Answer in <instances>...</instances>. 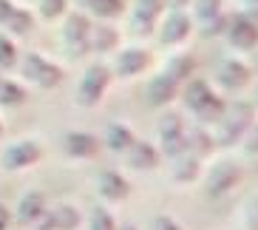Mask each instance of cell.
<instances>
[{
  "label": "cell",
  "mask_w": 258,
  "mask_h": 230,
  "mask_svg": "<svg viewBox=\"0 0 258 230\" xmlns=\"http://www.w3.org/2000/svg\"><path fill=\"white\" fill-rule=\"evenodd\" d=\"M190 31H193V20H190L184 12L173 9V12L165 17V23L159 26V40L165 43V46H179V43L187 40Z\"/></svg>",
  "instance_id": "11"
},
{
  "label": "cell",
  "mask_w": 258,
  "mask_h": 230,
  "mask_svg": "<svg viewBox=\"0 0 258 230\" xmlns=\"http://www.w3.org/2000/svg\"><path fill=\"white\" fill-rule=\"evenodd\" d=\"M88 230H116V222H114V216H111V210L102 205L94 207L91 216H88Z\"/></svg>",
  "instance_id": "30"
},
{
  "label": "cell",
  "mask_w": 258,
  "mask_h": 230,
  "mask_svg": "<svg viewBox=\"0 0 258 230\" xmlns=\"http://www.w3.org/2000/svg\"><path fill=\"white\" fill-rule=\"evenodd\" d=\"M108 83H111V71L105 69V66H88L83 74V80H80V88H77V105L80 108H94L102 97H105L108 91Z\"/></svg>",
  "instance_id": "4"
},
{
  "label": "cell",
  "mask_w": 258,
  "mask_h": 230,
  "mask_svg": "<svg viewBox=\"0 0 258 230\" xmlns=\"http://www.w3.org/2000/svg\"><path fill=\"white\" fill-rule=\"evenodd\" d=\"M91 17L85 12H71L66 17V26H62V46L66 54L71 57H83L88 54V34H91Z\"/></svg>",
  "instance_id": "5"
},
{
  "label": "cell",
  "mask_w": 258,
  "mask_h": 230,
  "mask_svg": "<svg viewBox=\"0 0 258 230\" xmlns=\"http://www.w3.org/2000/svg\"><path fill=\"white\" fill-rule=\"evenodd\" d=\"M255 105H258V85H255Z\"/></svg>",
  "instance_id": "44"
},
{
  "label": "cell",
  "mask_w": 258,
  "mask_h": 230,
  "mask_svg": "<svg viewBox=\"0 0 258 230\" xmlns=\"http://www.w3.org/2000/svg\"><path fill=\"white\" fill-rule=\"evenodd\" d=\"M3 26H6L12 34H29V31L34 29V15H31V12H26V9H15V12H12V17H9Z\"/></svg>",
  "instance_id": "28"
},
{
  "label": "cell",
  "mask_w": 258,
  "mask_h": 230,
  "mask_svg": "<svg viewBox=\"0 0 258 230\" xmlns=\"http://www.w3.org/2000/svg\"><path fill=\"white\" fill-rule=\"evenodd\" d=\"M165 71L167 77H173L176 83L182 85V83H187L190 77H193V71H196V63H193V57L190 54H173L170 60L165 63Z\"/></svg>",
  "instance_id": "24"
},
{
  "label": "cell",
  "mask_w": 258,
  "mask_h": 230,
  "mask_svg": "<svg viewBox=\"0 0 258 230\" xmlns=\"http://www.w3.org/2000/svg\"><path fill=\"white\" fill-rule=\"evenodd\" d=\"M148 66H151V54L145 51V48L131 46V48H122L119 51V57H116V63H114V71L119 77H137V74H142Z\"/></svg>",
  "instance_id": "15"
},
{
  "label": "cell",
  "mask_w": 258,
  "mask_h": 230,
  "mask_svg": "<svg viewBox=\"0 0 258 230\" xmlns=\"http://www.w3.org/2000/svg\"><path fill=\"white\" fill-rule=\"evenodd\" d=\"M213 94V88L205 83V80H196V77H190L187 83H184V91H182V100H184V105L193 111V108H199L202 102L207 100Z\"/></svg>",
  "instance_id": "26"
},
{
  "label": "cell",
  "mask_w": 258,
  "mask_h": 230,
  "mask_svg": "<svg viewBox=\"0 0 258 230\" xmlns=\"http://www.w3.org/2000/svg\"><path fill=\"white\" fill-rule=\"evenodd\" d=\"M224 37L238 51H252L258 46V23L247 15H233V17H227Z\"/></svg>",
  "instance_id": "6"
},
{
  "label": "cell",
  "mask_w": 258,
  "mask_h": 230,
  "mask_svg": "<svg viewBox=\"0 0 258 230\" xmlns=\"http://www.w3.org/2000/svg\"><path fill=\"white\" fill-rule=\"evenodd\" d=\"M119 230H137V227H134V224H122Z\"/></svg>",
  "instance_id": "43"
},
{
  "label": "cell",
  "mask_w": 258,
  "mask_h": 230,
  "mask_svg": "<svg viewBox=\"0 0 258 230\" xmlns=\"http://www.w3.org/2000/svg\"><path fill=\"white\" fill-rule=\"evenodd\" d=\"M156 134H159V142H162V151L165 156H179V153L187 151V128H184V120L182 114H176V111H167V114L159 117V123H156Z\"/></svg>",
  "instance_id": "3"
},
{
  "label": "cell",
  "mask_w": 258,
  "mask_h": 230,
  "mask_svg": "<svg viewBox=\"0 0 258 230\" xmlns=\"http://www.w3.org/2000/svg\"><path fill=\"white\" fill-rule=\"evenodd\" d=\"M40 156H43V148H40L37 139H17L6 148L3 153V168L6 170H23V168H31L37 165Z\"/></svg>",
  "instance_id": "8"
},
{
  "label": "cell",
  "mask_w": 258,
  "mask_h": 230,
  "mask_svg": "<svg viewBox=\"0 0 258 230\" xmlns=\"http://www.w3.org/2000/svg\"><path fill=\"white\" fill-rule=\"evenodd\" d=\"M252 69L258 71V51H255V57H252Z\"/></svg>",
  "instance_id": "42"
},
{
  "label": "cell",
  "mask_w": 258,
  "mask_h": 230,
  "mask_svg": "<svg viewBox=\"0 0 258 230\" xmlns=\"http://www.w3.org/2000/svg\"><path fill=\"white\" fill-rule=\"evenodd\" d=\"M151 230H182V224L176 222L173 216L162 213V216H156V219L151 222Z\"/></svg>",
  "instance_id": "35"
},
{
  "label": "cell",
  "mask_w": 258,
  "mask_h": 230,
  "mask_svg": "<svg viewBox=\"0 0 258 230\" xmlns=\"http://www.w3.org/2000/svg\"><path fill=\"white\" fill-rule=\"evenodd\" d=\"M6 224H9V210L0 205V230H6Z\"/></svg>",
  "instance_id": "40"
},
{
  "label": "cell",
  "mask_w": 258,
  "mask_h": 230,
  "mask_svg": "<svg viewBox=\"0 0 258 230\" xmlns=\"http://www.w3.org/2000/svg\"><path fill=\"white\" fill-rule=\"evenodd\" d=\"M184 139H187V153H193L196 159H202V156H210L213 148H216V142H213V134L207 128H190L187 134H184Z\"/></svg>",
  "instance_id": "22"
},
{
  "label": "cell",
  "mask_w": 258,
  "mask_h": 230,
  "mask_svg": "<svg viewBox=\"0 0 258 230\" xmlns=\"http://www.w3.org/2000/svg\"><path fill=\"white\" fill-rule=\"evenodd\" d=\"M31 224H34L37 230H54V227H51V216H48V210H46L43 216H40V219H34Z\"/></svg>",
  "instance_id": "38"
},
{
  "label": "cell",
  "mask_w": 258,
  "mask_h": 230,
  "mask_svg": "<svg viewBox=\"0 0 258 230\" xmlns=\"http://www.w3.org/2000/svg\"><path fill=\"white\" fill-rule=\"evenodd\" d=\"M46 196L40 191H29L23 193V199H20V205H17V219L20 222H34V219H40V216L46 213Z\"/></svg>",
  "instance_id": "19"
},
{
  "label": "cell",
  "mask_w": 258,
  "mask_h": 230,
  "mask_svg": "<svg viewBox=\"0 0 258 230\" xmlns=\"http://www.w3.org/2000/svg\"><path fill=\"white\" fill-rule=\"evenodd\" d=\"M116 43H119V34H116L114 26H105V23L91 26V34H88V51H114Z\"/></svg>",
  "instance_id": "20"
},
{
  "label": "cell",
  "mask_w": 258,
  "mask_h": 230,
  "mask_svg": "<svg viewBox=\"0 0 258 230\" xmlns=\"http://www.w3.org/2000/svg\"><path fill=\"white\" fill-rule=\"evenodd\" d=\"M241 219H244V227L247 230H258V196H250V199L244 202Z\"/></svg>",
  "instance_id": "32"
},
{
  "label": "cell",
  "mask_w": 258,
  "mask_h": 230,
  "mask_svg": "<svg viewBox=\"0 0 258 230\" xmlns=\"http://www.w3.org/2000/svg\"><path fill=\"white\" fill-rule=\"evenodd\" d=\"M216 80H219L224 88H230V91L244 88V85L250 83V66H244V63L235 60V57H224V60H219V66H216Z\"/></svg>",
  "instance_id": "13"
},
{
  "label": "cell",
  "mask_w": 258,
  "mask_h": 230,
  "mask_svg": "<svg viewBox=\"0 0 258 230\" xmlns=\"http://www.w3.org/2000/svg\"><path fill=\"white\" fill-rule=\"evenodd\" d=\"M145 97H148L151 105L162 108V105H167V102H173L176 97H179V83H176L173 77H167L165 71H162V74H156L151 83H148Z\"/></svg>",
  "instance_id": "16"
},
{
  "label": "cell",
  "mask_w": 258,
  "mask_h": 230,
  "mask_svg": "<svg viewBox=\"0 0 258 230\" xmlns=\"http://www.w3.org/2000/svg\"><path fill=\"white\" fill-rule=\"evenodd\" d=\"M26 100V88L20 83H15V80H0V105H20V102Z\"/></svg>",
  "instance_id": "27"
},
{
  "label": "cell",
  "mask_w": 258,
  "mask_h": 230,
  "mask_svg": "<svg viewBox=\"0 0 258 230\" xmlns=\"http://www.w3.org/2000/svg\"><path fill=\"white\" fill-rule=\"evenodd\" d=\"M162 12H165V0H137L134 15H131V29H134V34H151L159 26Z\"/></svg>",
  "instance_id": "9"
},
{
  "label": "cell",
  "mask_w": 258,
  "mask_h": 230,
  "mask_svg": "<svg viewBox=\"0 0 258 230\" xmlns=\"http://www.w3.org/2000/svg\"><path fill=\"white\" fill-rule=\"evenodd\" d=\"M238 182H241V168H238V162L224 159V162H219V165H213L210 174H207V179H205L207 196L219 199V196L233 191Z\"/></svg>",
  "instance_id": "7"
},
{
  "label": "cell",
  "mask_w": 258,
  "mask_h": 230,
  "mask_svg": "<svg viewBox=\"0 0 258 230\" xmlns=\"http://www.w3.org/2000/svg\"><path fill=\"white\" fill-rule=\"evenodd\" d=\"M99 142H105V148H111L114 153H125L134 142H137V137H134V131L128 128V125L122 123H111L105 128V137L99 139Z\"/></svg>",
  "instance_id": "18"
},
{
  "label": "cell",
  "mask_w": 258,
  "mask_h": 230,
  "mask_svg": "<svg viewBox=\"0 0 258 230\" xmlns=\"http://www.w3.org/2000/svg\"><path fill=\"white\" fill-rule=\"evenodd\" d=\"M224 108H227V102H224V100L219 97V94L213 91L210 97H207V100L202 102V105L193 108V117L199 120V125H202V128H205V125H210V123L216 125V123L221 120V114H224Z\"/></svg>",
  "instance_id": "21"
},
{
  "label": "cell",
  "mask_w": 258,
  "mask_h": 230,
  "mask_svg": "<svg viewBox=\"0 0 258 230\" xmlns=\"http://www.w3.org/2000/svg\"><path fill=\"white\" fill-rule=\"evenodd\" d=\"M244 6H247V12H244L247 17H252V15L258 17V0H244Z\"/></svg>",
  "instance_id": "39"
},
{
  "label": "cell",
  "mask_w": 258,
  "mask_h": 230,
  "mask_svg": "<svg viewBox=\"0 0 258 230\" xmlns=\"http://www.w3.org/2000/svg\"><path fill=\"white\" fill-rule=\"evenodd\" d=\"M244 148H247V153H258V123L250 125V131L244 134Z\"/></svg>",
  "instance_id": "36"
},
{
  "label": "cell",
  "mask_w": 258,
  "mask_h": 230,
  "mask_svg": "<svg viewBox=\"0 0 258 230\" xmlns=\"http://www.w3.org/2000/svg\"><path fill=\"white\" fill-rule=\"evenodd\" d=\"M80 6L94 17H102V20H111V17H119L125 12V0H77Z\"/></svg>",
  "instance_id": "23"
},
{
  "label": "cell",
  "mask_w": 258,
  "mask_h": 230,
  "mask_svg": "<svg viewBox=\"0 0 258 230\" xmlns=\"http://www.w3.org/2000/svg\"><path fill=\"white\" fill-rule=\"evenodd\" d=\"M66 12V0H40V17L54 20Z\"/></svg>",
  "instance_id": "33"
},
{
  "label": "cell",
  "mask_w": 258,
  "mask_h": 230,
  "mask_svg": "<svg viewBox=\"0 0 258 230\" xmlns=\"http://www.w3.org/2000/svg\"><path fill=\"white\" fill-rule=\"evenodd\" d=\"M167 3H170L173 9H179V12H182V6H187V0H167Z\"/></svg>",
  "instance_id": "41"
},
{
  "label": "cell",
  "mask_w": 258,
  "mask_h": 230,
  "mask_svg": "<svg viewBox=\"0 0 258 230\" xmlns=\"http://www.w3.org/2000/svg\"><path fill=\"white\" fill-rule=\"evenodd\" d=\"M99 148H102V142L88 131H69L62 137V151L69 153L71 159H91L99 153Z\"/></svg>",
  "instance_id": "10"
},
{
  "label": "cell",
  "mask_w": 258,
  "mask_h": 230,
  "mask_svg": "<svg viewBox=\"0 0 258 230\" xmlns=\"http://www.w3.org/2000/svg\"><path fill=\"white\" fill-rule=\"evenodd\" d=\"M97 193L105 202H122V199H128L131 185H128V179L122 177L119 170L105 168V170H99L97 174Z\"/></svg>",
  "instance_id": "12"
},
{
  "label": "cell",
  "mask_w": 258,
  "mask_h": 230,
  "mask_svg": "<svg viewBox=\"0 0 258 230\" xmlns=\"http://www.w3.org/2000/svg\"><path fill=\"white\" fill-rule=\"evenodd\" d=\"M159 159H162L159 148L153 145V142H145V139H137V142L125 151V162H128V168H134V170L159 168Z\"/></svg>",
  "instance_id": "14"
},
{
  "label": "cell",
  "mask_w": 258,
  "mask_h": 230,
  "mask_svg": "<svg viewBox=\"0 0 258 230\" xmlns=\"http://www.w3.org/2000/svg\"><path fill=\"white\" fill-rule=\"evenodd\" d=\"M199 170H202V159H196L193 153H179V156H173L170 159V179L179 185H187L193 182V179L199 177Z\"/></svg>",
  "instance_id": "17"
},
{
  "label": "cell",
  "mask_w": 258,
  "mask_h": 230,
  "mask_svg": "<svg viewBox=\"0 0 258 230\" xmlns=\"http://www.w3.org/2000/svg\"><path fill=\"white\" fill-rule=\"evenodd\" d=\"M17 66V48L15 43L6 37V34H0V69H15Z\"/></svg>",
  "instance_id": "31"
},
{
  "label": "cell",
  "mask_w": 258,
  "mask_h": 230,
  "mask_svg": "<svg viewBox=\"0 0 258 230\" xmlns=\"http://www.w3.org/2000/svg\"><path fill=\"white\" fill-rule=\"evenodd\" d=\"M255 123V105L252 102H233V105L224 108L221 120L216 123V134H213V142L216 145H235L241 142L244 134L250 131V125Z\"/></svg>",
  "instance_id": "1"
},
{
  "label": "cell",
  "mask_w": 258,
  "mask_h": 230,
  "mask_svg": "<svg viewBox=\"0 0 258 230\" xmlns=\"http://www.w3.org/2000/svg\"><path fill=\"white\" fill-rule=\"evenodd\" d=\"M0 137H3V125H0Z\"/></svg>",
  "instance_id": "45"
},
{
  "label": "cell",
  "mask_w": 258,
  "mask_h": 230,
  "mask_svg": "<svg viewBox=\"0 0 258 230\" xmlns=\"http://www.w3.org/2000/svg\"><path fill=\"white\" fill-rule=\"evenodd\" d=\"M221 3H224V0H193V15H196L199 23L205 26V23H210L213 17L224 15V12H221Z\"/></svg>",
  "instance_id": "29"
},
{
  "label": "cell",
  "mask_w": 258,
  "mask_h": 230,
  "mask_svg": "<svg viewBox=\"0 0 258 230\" xmlns=\"http://www.w3.org/2000/svg\"><path fill=\"white\" fill-rule=\"evenodd\" d=\"M20 71H23V77L31 85H37V88H57L60 80H62L60 66L46 60V57L37 54V51H29L23 60H20Z\"/></svg>",
  "instance_id": "2"
},
{
  "label": "cell",
  "mask_w": 258,
  "mask_h": 230,
  "mask_svg": "<svg viewBox=\"0 0 258 230\" xmlns=\"http://www.w3.org/2000/svg\"><path fill=\"white\" fill-rule=\"evenodd\" d=\"M12 12H15V3H12V0H0V26L12 17Z\"/></svg>",
  "instance_id": "37"
},
{
  "label": "cell",
  "mask_w": 258,
  "mask_h": 230,
  "mask_svg": "<svg viewBox=\"0 0 258 230\" xmlns=\"http://www.w3.org/2000/svg\"><path fill=\"white\" fill-rule=\"evenodd\" d=\"M224 26H227V15H219V17H213L210 23L202 26V34H205V37H216V34H224Z\"/></svg>",
  "instance_id": "34"
},
{
  "label": "cell",
  "mask_w": 258,
  "mask_h": 230,
  "mask_svg": "<svg viewBox=\"0 0 258 230\" xmlns=\"http://www.w3.org/2000/svg\"><path fill=\"white\" fill-rule=\"evenodd\" d=\"M48 216H51L54 230H74L77 224L83 222V216H80V210L74 205H57L48 210Z\"/></svg>",
  "instance_id": "25"
}]
</instances>
